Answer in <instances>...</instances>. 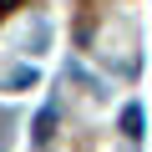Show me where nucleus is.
I'll use <instances>...</instances> for the list:
<instances>
[{"label": "nucleus", "mask_w": 152, "mask_h": 152, "mask_svg": "<svg viewBox=\"0 0 152 152\" xmlns=\"http://www.w3.org/2000/svg\"><path fill=\"white\" fill-rule=\"evenodd\" d=\"M51 137H56V107H46V112L36 117V132H31V142H36V147H46Z\"/></svg>", "instance_id": "1"}, {"label": "nucleus", "mask_w": 152, "mask_h": 152, "mask_svg": "<svg viewBox=\"0 0 152 152\" xmlns=\"http://www.w3.org/2000/svg\"><path fill=\"white\" fill-rule=\"evenodd\" d=\"M122 132H127V137H137V132H142V112H137V107H127V117H122Z\"/></svg>", "instance_id": "2"}, {"label": "nucleus", "mask_w": 152, "mask_h": 152, "mask_svg": "<svg viewBox=\"0 0 152 152\" xmlns=\"http://www.w3.org/2000/svg\"><path fill=\"white\" fill-rule=\"evenodd\" d=\"M0 5H15V0H0Z\"/></svg>", "instance_id": "3"}]
</instances>
